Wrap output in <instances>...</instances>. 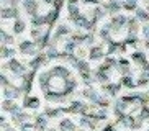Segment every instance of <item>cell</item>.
<instances>
[{
    "label": "cell",
    "instance_id": "obj_1",
    "mask_svg": "<svg viewBox=\"0 0 149 131\" xmlns=\"http://www.w3.org/2000/svg\"><path fill=\"white\" fill-rule=\"evenodd\" d=\"M100 56H102L100 49H93V54H92V57H93V59H98Z\"/></svg>",
    "mask_w": 149,
    "mask_h": 131
}]
</instances>
